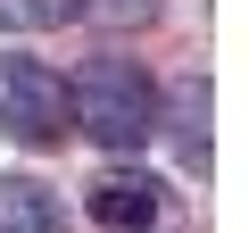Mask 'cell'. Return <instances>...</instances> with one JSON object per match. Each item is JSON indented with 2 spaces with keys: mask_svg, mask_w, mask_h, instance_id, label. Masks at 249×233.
Masks as SVG:
<instances>
[{
  "mask_svg": "<svg viewBox=\"0 0 249 233\" xmlns=\"http://www.w3.org/2000/svg\"><path fill=\"white\" fill-rule=\"evenodd\" d=\"M158 134L175 142V167L183 175H208V75H183L158 108Z\"/></svg>",
  "mask_w": 249,
  "mask_h": 233,
  "instance_id": "4",
  "label": "cell"
},
{
  "mask_svg": "<svg viewBox=\"0 0 249 233\" xmlns=\"http://www.w3.org/2000/svg\"><path fill=\"white\" fill-rule=\"evenodd\" d=\"M67 116L116 158H133L150 134H158V83L142 75V58H91L67 92Z\"/></svg>",
  "mask_w": 249,
  "mask_h": 233,
  "instance_id": "1",
  "label": "cell"
},
{
  "mask_svg": "<svg viewBox=\"0 0 249 233\" xmlns=\"http://www.w3.org/2000/svg\"><path fill=\"white\" fill-rule=\"evenodd\" d=\"M58 17H75L67 0H0V25H58Z\"/></svg>",
  "mask_w": 249,
  "mask_h": 233,
  "instance_id": "7",
  "label": "cell"
},
{
  "mask_svg": "<svg viewBox=\"0 0 249 233\" xmlns=\"http://www.w3.org/2000/svg\"><path fill=\"white\" fill-rule=\"evenodd\" d=\"M75 17H91V25H150L158 17V0H67Z\"/></svg>",
  "mask_w": 249,
  "mask_h": 233,
  "instance_id": "6",
  "label": "cell"
},
{
  "mask_svg": "<svg viewBox=\"0 0 249 233\" xmlns=\"http://www.w3.org/2000/svg\"><path fill=\"white\" fill-rule=\"evenodd\" d=\"M0 233H67V208L34 175H0Z\"/></svg>",
  "mask_w": 249,
  "mask_h": 233,
  "instance_id": "5",
  "label": "cell"
},
{
  "mask_svg": "<svg viewBox=\"0 0 249 233\" xmlns=\"http://www.w3.org/2000/svg\"><path fill=\"white\" fill-rule=\"evenodd\" d=\"M0 134L25 150H58L67 142V75L50 58H0Z\"/></svg>",
  "mask_w": 249,
  "mask_h": 233,
  "instance_id": "2",
  "label": "cell"
},
{
  "mask_svg": "<svg viewBox=\"0 0 249 233\" xmlns=\"http://www.w3.org/2000/svg\"><path fill=\"white\" fill-rule=\"evenodd\" d=\"M83 208L100 233H183V200L150 167H100L83 183Z\"/></svg>",
  "mask_w": 249,
  "mask_h": 233,
  "instance_id": "3",
  "label": "cell"
}]
</instances>
